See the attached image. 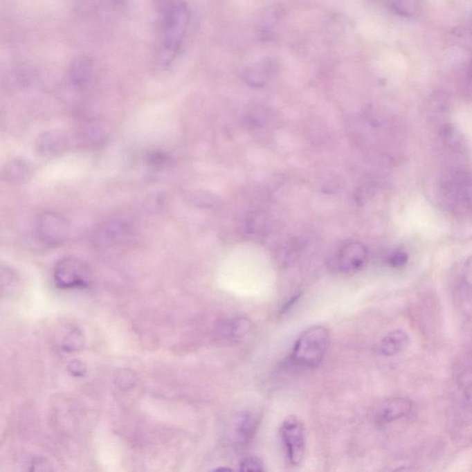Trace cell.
Segmentation results:
<instances>
[{
	"mask_svg": "<svg viewBox=\"0 0 472 472\" xmlns=\"http://www.w3.org/2000/svg\"><path fill=\"white\" fill-rule=\"evenodd\" d=\"M54 280L61 290L86 289L93 282V274L87 264L79 258L65 257L55 266Z\"/></svg>",
	"mask_w": 472,
	"mask_h": 472,
	"instance_id": "obj_3",
	"label": "cell"
},
{
	"mask_svg": "<svg viewBox=\"0 0 472 472\" xmlns=\"http://www.w3.org/2000/svg\"><path fill=\"white\" fill-rule=\"evenodd\" d=\"M470 30H471V33L472 35V14H471V19H470Z\"/></svg>",
	"mask_w": 472,
	"mask_h": 472,
	"instance_id": "obj_27",
	"label": "cell"
},
{
	"mask_svg": "<svg viewBox=\"0 0 472 472\" xmlns=\"http://www.w3.org/2000/svg\"><path fill=\"white\" fill-rule=\"evenodd\" d=\"M392 10L405 18H416L423 14L426 0H390Z\"/></svg>",
	"mask_w": 472,
	"mask_h": 472,
	"instance_id": "obj_15",
	"label": "cell"
},
{
	"mask_svg": "<svg viewBox=\"0 0 472 472\" xmlns=\"http://www.w3.org/2000/svg\"><path fill=\"white\" fill-rule=\"evenodd\" d=\"M169 158L163 152H155L149 155L148 163L152 167H162L167 163Z\"/></svg>",
	"mask_w": 472,
	"mask_h": 472,
	"instance_id": "obj_21",
	"label": "cell"
},
{
	"mask_svg": "<svg viewBox=\"0 0 472 472\" xmlns=\"http://www.w3.org/2000/svg\"><path fill=\"white\" fill-rule=\"evenodd\" d=\"M36 233L39 239L47 246H60L68 238L69 226L63 216L46 212L39 215L36 221Z\"/></svg>",
	"mask_w": 472,
	"mask_h": 472,
	"instance_id": "obj_5",
	"label": "cell"
},
{
	"mask_svg": "<svg viewBox=\"0 0 472 472\" xmlns=\"http://www.w3.org/2000/svg\"><path fill=\"white\" fill-rule=\"evenodd\" d=\"M30 168L25 161L15 159L3 169V179L11 184H21L29 179Z\"/></svg>",
	"mask_w": 472,
	"mask_h": 472,
	"instance_id": "obj_12",
	"label": "cell"
},
{
	"mask_svg": "<svg viewBox=\"0 0 472 472\" xmlns=\"http://www.w3.org/2000/svg\"><path fill=\"white\" fill-rule=\"evenodd\" d=\"M329 332L326 327H311L305 330L294 343L291 362L298 367H318L329 351Z\"/></svg>",
	"mask_w": 472,
	"mask_h": 472,
	"instance_id": "obj_2",
	"label": "cell"
},
{
	"mask_svg": "<svg viewBox=\"0 0 472 472\" xmlns=\"http://www.w3.org/2000/svg\"><path fill=\"white\" fill-rule=\"evenodd\" d=\"M413 408L412 401L407 398H390L377 405L373 419L379 426H387L410 415Z\"/></svg>",
	"mask_w": 472,
	"mask_h": 472,
	"instance_id": "obj_6",
	"label": "cell"
},
{
	"mask_svg": "<svg viewBox=\"0 0 472 472\" xmlns=\"http://www.w3.org/2000/svg\"><path fill=\"white\" fill-rule=\"evenodd\" d=\"M466 399L472 403V385L468 388L467 392H466Z\"/></svg>",
	"mask_w": 472,
	"mask_h": 472,
	"instance_id": "obj_25",
	"label": "cell"
},
{
	"mask_svg": "<svg viewBox=\"0 0 472 472\" xmlns=\"http://www.w3.org/2000/svg\"><path fill=\"white\" fill-rule=\"evenodd\" d=\"M464 276L466 282L472 286V257L466 264Z\"/></svg>",
	"mask_w": 472,
	"mask_h": 472,
	"instance_id": "obj_23",
	"label": "cell"
},
{
	"mask_svg": "<svg viewBox=\"0 0 472 472\" xmlns=\"http://www.w3.org/2000/svg\"><path fill=\"white\" fill-rule=\"evenodd\" d=\"M94 74L93 61L88 57H80L72 62L69 69V80L74 87L84 89L87 87Z\"/></svg>",
	"mask_w": 472,
	"mask_h": 472,
	"instance_id": "obj_9",
	"label": "cell"
},
{
	"mask_svg": "<svg viewBox=\"0 0 472 472\" xmlns=\"http://www.w3.org/2000/svg\"><path fill=\"white\" fill-rule=\"evenodd\" d=\"M216 471H230L229 469L226 468H218Z\"/></svg>",
	"mask_w": 472,
	"mask_h": 472,
	"instance_id": "obj_28",
	"label": "cell"
},
{
	"mask_svg": "<svg viewBox=\"0 0 472 472\" xmlns=\"http://www.w3.org/2000/svg\"><path fill=\"white\" fill-rule=\"evenodd\" d=\"M239 470L243 472H262L265 471L263 462L255 457H248L242 460Z\"/></svg>",
	"mask_w": 472,
	"mask_h": 472,
	"instance_id": "obj_18",
	"label": "cell"
},
{
	"mask_svg": "<svg viewBox=\"0 0 472 472\" xmlns=\"http://www.w3.org/2000/svg\"><path fill=\"white\" fill-rule=\"evenodd\" d=\"M274 63V61L271 60H263L255 64L251 68L247 69L244 74L247 82L254 85H262L273 72Z\"/></svg>",
	"mask_w": 472,
	"mask_h": 472,
	"instance_id": "obj_14",
	"label": "cell"
},
{
	"mask_svg": "<svg viewBox=\"0 0 472 472\" xmlns=\"http://www.w3.org/2000/svg\"><path fill=\"white\" fill-rule=\"evenodd\" d=\"M280 435L284 443L289 462L291 465L298 467L302 464L305 455L304 424L297 416H288L282 421Z\"/></svg>",
	"mask_w": 472,
	"mask_h": 472,
	"instance_id": "obj_4",
	"label": "cell"
},
{
	"mask_svg": "<svg viewBox=\"0 0 472 472\" xmlns=\"http://www.w3.org/2000/svg\"><path fill=\"white\" fill-rule=\"evenodd\" d=\"M449 102H451V99H449L448 94L440 91V93H435L430 97L428 102H427V108L434 113L443 112L448 107Z\"/></svg>",
	"mask_w": 472,
	"mask_h": 472,
	"instance_id": "obj_17",
	"label": "cell"
},
{
	"mask_svg": "<svg viewBox=\"0 0 472 472\" xmlns=\"http://www.w3.org/2000/svg\"><path fill=\"white\" fill-rule=\"evenodd\" d=\"M468 74L469 76H470L471 79L472 80V60L471 62L470 63V65H469Z\"/></svg>",
	"mask_w": 472,
	"mask_h": 472,
	"instance_id": "obj_26",
	"label": "cell"
},
{
	"mask_svg": "<svg viewBox=\"0 0 472 472\" xmlns=\"http://www.w3.org/2000/svg\"><path fill=\"white\" fill-rule=\"evenodd\" d=\"M68 138L62 131L53 130L43 133L36 141V149L43 157H54L66 151Z\"/></svg>",
	"mask_w": 472,
	"mask_h": 472,
	"instance_id": "obj_8",
	"label": "cell"
},
{
	"mask_svg": "<svg viewBox=\"0 0 472 472\" xmlns=\"http://www.w3.org/2000/svg\"><path fill=\"white\" fill-rule=\"evenodd\" d=\"M409 344L410 337L408 333L402 329H396L382 338L379 350L385 356L392 357L403 352Z\"/></svg>",
	"mask_w": 472,
	"mask_h": 472,
	"instance_id": "obj_10",
	"label": "cell"
},
{
	"mask_svg": "<svg viewBox=\"0 0 472 472\" xmlns=\"http://www.w3.org/2000/svg\"><path fill=\"white\" fill-rule=\"evenodd\" d=\"M131 229L129 224L120 220L105 221L96 227L93 233V242L99 246H113L125 244L130 236Z\"/></svg>",
	"mask_w": 472,
	"mask_h": 472,
	"instance_id": "obj_7",
	"label": "cell"
},
{
	"mask_svg": "<svg viewBox=\"0 0 472 472\" xmlns=\"http://www.w3.org/2000/svg\"><path fill=\"white\" fill-rule=\"evenodd\" d=\"M251 329L252 323L248 318H238L229 324L227 333H228L230 338L239 340V338H244L247 333H249Z\"/></svg>",
	"mask_w": 472,
	"mask_h": 472,
	"instance_id": "obj_16",
	"label": "cell"
},
{
	"mask_svg": "<svg viewBox=\"0 0 472 472\" xmlns=\"http://www.w3.org/2000/svg\"><path fill=\"white\" fill-rule=\"evenodd\" d=\"M407 262V253L401 251V250H398V251L391 255L390 260H388V263H390V266H393V268H401V266L406 265Z\"/></svg>",
	"mask_w": 472,
	"mask_h": 472,
	"instance_id": "obj_20",
	"label": "cell"
},
{
	"mask_svg": "<svg viewBox=\"0 0 472 472\" xmlns=\"http://www.w3.org/2000/svg\"><path fill=\"white\" fill-rule=\"evenodd\" d=\"M366 260V250L359 244H352L343 250L338 266L343 271H354L362 268Z\"/></svg>",
	"mask_w": 472,
	"mask_h": 472,
	"instance_id": "obj_11",
	"label": "cell"
},
{
	"mask_svg": "<svg viewBox=\"0 0 472 472\" xmlns=\"http://www.w3.org/2000/svg\"><path fill=\"white\" fill-rule=\"evenodd\" d=\"M190 19V10L184 2L174 3L165 11L157 55L158 62L162 68L170 65L179 53Z\"/></svg>",
	"mask_w": 472,
	"mask_h": 472,
	"instance_id": "obj_1",
	"label": "cell"
},
{
	"mask_svg": "<svg viewBox=\"0 0 472 472\" xmlns=\"http://www.w3.org/2000/svg\"><path fill=\"white\" fill-rule=\"evenodd\" d=\"M257 428V419L251 412L240 413L236 423V437L240 445L246 446L254 437Z\"/></svg>",
	"mask_w": 472,
	"mask_h": 472,
	"instance_id": "obj_13",
	"label": "cell"
},
{
	"mask_svg": "<svg viewBox=\"0 0 472 472\" xmlns=\"http://www.w3.org/2000/svg\"><path fill=\"white\" fill-rule=\"evenodd\" d=\"M300 297H301V294H296V296H294L293 298L289 300V301L286 302L284 305H283L282 312H286V311L291 309V307H293L294 304H296L297 301H298Z\"/></svg>",
	"mask_w": 472,
	"mask_h": 472,
	"instance_id": "obj_24",
	"label": "cell"
},
{
	"mask_svg": "<svg viewBox=\"0 0 472 472\" xmlns=\"http://www.w3.org/2000/svg\"><path fill=\"white\" fill-rule=\"evenodd\" d=\"M82 338L80 332L72 330L64 341L63 349L66 352H73L82 346Z\"/></svg>",
	"mask_w": 472,
	"mask_h": 472,
	"instance_id": "obj_19",
	"label": "cell"
},
{
	"mask_svg": "<svg viewBox=\"0 0 472 472\" xmlns=\"http://www.w3.org/2000/svg\"><path fill=\"white\" fill-rule=\"evenodd\" d=\"M69 371L71 372L72 376L77 377L83 376L86 372V366L80 361H71V363L69 365Z\"/></svg>",
	"mask_w": 472,
	"mask_h": 472,
	"instance_id": "obj_22",
	"label": "cell"
}]
</instances>
